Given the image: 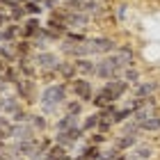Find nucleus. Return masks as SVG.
Segmentation results:
<instances>
[{
  "mask_svg": "<svg viewBox=\"0 0 160 160\" xmlns=\"http://www.w3.org/2000/svg\"><path fill=\"white\" fill-rule=\"evenodd\" d=\"M67 101H69V82L60 80L53 85H43V89L39 92V112H43L46 117L57 114Z\"/></svg>",
  "mask_w": 160,
  "mask_h": 160,
  "instance_id": "f257e3e1",
  "label": "nucleus"
},
{
  "mask_svg": "<svg viewBox=\"0 0 160 160\" xmlns=\"http://www.w3.org/2000/svg\"><path fill=\"white\" fill-rule=\"evenodd\" d=\"M87 46H89V53L92 57H105V55H110L114 53V50L119 48V41L114 39V37H105V34H98V37H89L87 39Z\"/></svg>",
  "mask_w": 160,
  "mask_h": 160,
  "instance_id": "f03ea898",
  "label": "nucleus"
},
{
  "mask_svg": "<svg viewBox=\"0 0 160 160\" xmlns=\"http://www.w3.org/2000/svg\"><path fill=\"white\" fill-rule=\"evenodd\" d=\"M69 92L73 94L78 101H82V103H92V98H94V85H92V80H87L82 76H78L76 80H71V82H69Z\"/></svg>",
  "mask_w": 160,
  "mask_h": 160,
  "instance_id": "7ed1b4c3",
  "label": "nucleus"
},
{
  "mask_svg": "<svg viewBox=\"0 0 160 160\" xmlns=\"http://www.w3.org/2000/svg\"><path fill=\"white\" fill-rule=\"evenodd\" d=\"M32 57H34V64H37L39 71H57L62 64V57L55 50H37Z\"/></svg>",
  "mask_w": 160,
  "mask_h": 160,
  "instance_id": "20e7f679",
  "label": "nucleus"
},
{
  "mask_svg": "<svg viewBox=\"0 0 160 160\" xmlns=\"http://www.w3.org/2000/svg\"><path fill=\"white\" fill-rule=\"evenodd\" d=\"M82 135H87V133L80 126H76V128H71V130H64V133H55L53 135V142L62 144L64 149H73L76 144L82 140Z\"/></svg>",
  "mask_w": 160,
  "mask_h": 160,
  "instance_id": "39448f33",
  "label": "nucleus"
},
{
  "mask_svg": "<svg viewBox=\"0 0 160 160\" xmlns=\"http://www.w3.org/2000/svg\"><path fill=\"white\" fill-rule=\"evenodd\" d=\"M96 78H101V80H114V78H119L121 76V69L117 67V64H112L108 57H103V60H98L96 62V73H94Z\"/></svg>",
  "mask_w": 160,
  "mask_h": 160,
  "instance_id": "423d86ee",
  "label": "nucleus"
},
{
  "mask_svg": "<svg viewBox=\"0 0 160 160\" xmlns=\"http://www.w3.org/2000/svg\"><path fill=\"white\" fill-rule=\"evenodd\" d=\"M34 82H37V80L21 78L18 82L14 85V89H16V96L23 101V103H32L34 98H39V96H34Z\"/></svg>",
  "mask_w": 160,
  "mask_h": 160,
  "instance_id": "0eeeda50",
  "label": "nucleus"
},
{
  "mask_svg": "<svg viewBox=\"0 0 160 160\" xmlns=\"http://www.w3.org/2000/svg\"><path fill=\"white\" fill-rule=\"evenodd\" d=\"M25 103L23 101H21L16 94H0V114H7V117H9V114H14L18 110V108H23Z\"/></svg>",
  "mask_w": 160,
  "mask_h": 160,
  "instance_id": "6e6552de",
  "label": "nucleus"
},
{
  "mask_svg": "<svg viewBox=\"0 0 160 160\" xmlns=\"http://www.w3.org/2000/svg\"><path fill=\"white\" fill-rule=\"evenodd\" d=\"M16 67L21 71V76L28 78V80H37L39 78V69H37V64H34V57H18Z\"/></svg>",
  "mask_w": 160,
  "mask_h": 160,
  "instance_id": "1a4fd4ad",
  "label": "nucleus"
},
{
  "mask_svg": "<svg viewBox=\"0 0 160 160\" xmlns=\"http://www.w3.org/2000/svg\"><path fill=\"white\" fill-rule=\"evenodd\" d=\"M41 23H39V16H28L23 23H21V39H34L41 30Z\"/></svg>",
  "mask_w": 160,
  "mask_h": 160,
  "instance_id": "9d476101",
  "label": "nucleus"
},
{
  "mask_svg": "<svg viewBox=\"0 0 160 160\" xmlns=\"http://www.w3.org/2000/svg\"><path fill=\"white\" fill-rule=\"evenodd\" d=\"M89 21H92V16H89V14H85V12H69L67 14L69 30H82V28L89 25Z\"/></svg>",
  "mask_w": 160,
  "mask_h": 160,
  "instance_id": "9b49d317",
  "label": "nucleus"
},
{
  "mask_svg": "<svg viewBox=\"0 0 160 160\" xmlns=\"http://www.w3.org/2000/svg\"><path fill=\"white\" fill-rule=\"evenodd\" d=\"M108 92L114 96V101H119V98H123V94H126L128 89H130V85L126 82L123 78H114V80H108V82L103 85Z\"/></svg>",
  "mask_w": 160,
  "mask_h": 160,
  "instance_id": "f8f14e48",
  "label": "nucleus"
},
{
  "mask_svg": "<svg viewBox=\"0 0 160 160\" xmlns=\"http://www.w3.org/2000/svg\"><path fill=\"white\" fill-rule=\"evenodd\" d=\"M57 76L64 82H71V80L78 78V69H76V60H62L60 69H57Z\"/></svg>",
  "mask_w": 160,
  "mask_h": 160,
  "instance_id": "ddd939ff",
  "label": "nucleus"
},
{
  "mask_svg": "<svg viewBox=\"0 0 160 160\" xmlns=\"http://www.w3.org/2000/svg\"><path fill=\"white\" fill-rule=\"evenodd\" d=\"M43 160H73V158L69 156V149H64L62 144L53 142L46 151H43Z\"/></svg>",
  "mask_w": 160,
  "mask_h": 160,
  "instance_id": "4468645a",
  "label": "nucleus"
},
{
  "mask_svg": "<svg viewBox=\"0 0 160 160\" xmlns=\"http://www.w3.org/2000/svg\"><path fill=\"white\" fill-rule=\"evenodd\" d=\"M158 92V82L156 80H140L135 85V96L137 98H151Z\"/></svg>",
  "mask_w": 160,
  "mask_h": 160,
  "instance_id": "2eb2a0df",
  "label": "nucleus"
},
{
  "mask_svg": "<svg viewBox=\"0 0 160 160\" xmlns=\"http://www.w3.org/2000/svg\"><path fill=\"white\" fill-rule=\"evenodd\" d=\"M112 144H114L119 151H130V149L137 147V135H133V133H123V130H121V135L114 137Z\"/></svg>",
  "mask_w": 160,
  "mask_h": 160,
  "instance_id": "dca6fc26",
  "label": "nucleus"
},
{
  "mask_svg": "<svg viewBox=\"0 0 160 160\" xmlns=\"http://www.w3.org/2000/svg\"><path fill=\"white\" fill-rule=\"evenodd\" d=\"M76 126H80V117H76V114H62L55 119V133H64V130H71Z\"/></svg>",
  "mask_w": 160,
  "mask_h": 160,
  "instance_id": "f3484780",
  "label": "nucleus"
},
{
  "mask_svg": "<svg viewBox=\"0 0 160 160\" xmlns=\"http://www.w3.org/2000/svg\"><path fill=\"white\" fill-rule=\"evenodd\" d=\"M28 123H30V128L34 130V133H46V130H48V117H46V114H43V112H30V119H28Z\"/></svg>",
  "mask_w": 160,
  "mask_h": 160,
  "instance_id": "a211bd4d",
  "label": "nucleus"
},
{
  "mask_svg": "<svg viewBox=\"0 0 160 160\" xmlns=\"http://www.w3.org/2000/svg\"><path fill=\"white\" fill-rule=\"evenodd\" d=\"M112 103H114V96L105 89V87H101V89L94 94V98H92V105L96 108V110H103V108L112 105Z\"/></svg>",
  "mask_w": 160,
  "mask_h": 160,
  "instance_id": "6ab92c4d",
  "label": "nucleus"
},
{
  "mask_svg": "<svg viewBox=\"0 0 160 160\" xmlns=\"http://www.w3.org/2000/svg\"><path fill=\"white\" fill-rule=\"evenodd\" d=\"M37 137V133L30 128V123H14V130H12V140L16 142H23V140H32Z\"/></svg>",
  "mask_w": 160,
  "mask_h": 160,
  "instance_id": "aec40b11",
  "label": "nucleus"
},
{
  "mask_svg": "<svg viewBox=\"0 0 160 160\" xmlns=\"http://www.w3.org/2000/svg\"><path fill=\"white\" fill-rule=\"evenodd\" d=\"M76 69H78V76L89 78L96 73V62L92 57H80V60H76Z\"/></svg>",
  "mask_w": 160,
  "mask_h": 160,
  "instance_id": "412c9836",
  "label": "nucleus"
},
{
  "mask_svg": "<svg viewBox=\"0 0 160 160\" xmlns=\"http://www.w3.org/2000/svg\"><path fill=\"white\" fill-rule=\"evenodd\" d=\"M98 121H101V110H94L92 114L82 117V121H80V128H82L85 133H94V130L98 128Z\"/></svg>",
  "mask_w": 160,
  "mask_h": 160,
  "instance_id": "4be33fe9",
  "label": "nucleus"
},
{
  "mask_svg": "<svg viewBox=\"0 0 160 160\" xmlns=\"http://www.w3.org/2000/svg\"><path fill=\"white\" fill-rule=\"evenodd\" d=\"M12 46H14V50H16L18 57H32V53H34L30 39H18V41H14Z\"/></svg>",
  "mask_w": 160,
  "mask_h": 160,
  "instance_id": "5701e85b",
  "label": "nucleus"
},
{
  "mask_svg": "<svg viewBox=\"0 0 160 160\" xmlns=\"http://www.w3.org/2000/svg\"><path fill=\"white\" fill-rule=\"evenodd\" d=\"M142 133H160V114H151L149 119H144L140 123Z\"/></svg>",
  "mask_w": 160,
  "mask_h": 160,
  "instance_id": "b1692460",
  "label": "nucleus"
},
{
  "mask_svg": "<svg viewBox=\"0 0 160 160\" xmlns=\"http://www.w3.org/2000/svg\"><path fill=\"white\" fill-rule=\"evenodd\" d=\"M156 153L153 147H149V144H137L135 151H133V160H151Z\"/></svg>",
  "mask_w": 160,
  "mask_h": 160,
  "instance_id": "393cba45",
  "label": "nucleus"
},
{
  "mask_svg": "<svg viewBox=\"0 0 160 160\" xmlns=\"http://www.w3.org/2000/svg\"><path fill=\"white\" fill-rule=\"evenodd\" d=\"M82 12L89 14V16H101L105 9H103V2H101V0H85L82 2Z\"/></svg>",
  "mask_w": 160,
  "mask_h": 160,
  "instance_id": "a878e982",
  "label": "nucleus"
},
{
  "mask_svg": "<svg viewBox=\"0 0 160 160\" xmlns=\"http://www.w3.org/2000/svg\"><path fill=\"white\" fill-rule=\"evenodd\" d=\"M82 101L78 98H69L67 103H64V114H76V117H82Z\"/></svg>",
  "mask_w": 160,
  "mask_h": 160,
  "instance_id": "bb28decb",
  "label": "nucleus"
},
{
  "mask_svg": "<svg viewBox=\"0 0 160 160\" xmlns=\"http://www.w3.org/2000/svg\"><path fill=\"white\" fill-rule=\"evenodd\" d=\"M2 78H5L9 85H16V82H18V80L23 78V76H21V71H18V67H16V64H7V69L2 71Z\"/></svg>",
  "mask_w": 160,
  "mask_h": 160,
  "instance_id": "cd10ccee",
  "label": "nucleus"
},
{
  "mask_svg": "<svg viewBox=\"0 0 160 160\" xmlns=\"http://www.w3.org/2000/svg\"><path fill=\"white\" fill-rule=\"evenodd\" d=\"M80 158H85V160H101V147L87 142V147L80 151Z\"/></svg>",
  "mask_w": 160,
  "mask_h": 160,
  "instance_id": "c85d7f7f",
  "label": "nucleus"
},
{
  "mask_svg": "<svg viewBox=\"0 0 160 160\" xmlns=\"http://www.w3.org/2000/svg\"><path fill=\"white\" fill-rule=\"evenodd\" d=\"M121 78L126 80L128 85H137V82H140V71H137L135 67H128V69H123Z\"/></svg>",
  "mask_w": 160,
  "mask_h": 160,
  "instance_id": "c756f323",
  "label": "nucleus"
},
{
  "mask_svg": "<svg viewBox=\"0 0 160 160\" xmlns=\"http://www.w3.org/2000/svg\"><path fill=\"white\" fill-rule=\"evenodd\" d=\"M9 119H12L14 123H28V119H30V110L23 105V108H18L14 114H9Z\"/></svg>",
  "mask_w": 160,
  "mask_h": 160,
  "instance_id": "7c9ffc66",
  "label": "nucleus"
},
{
  "mask_svg": "<svg viewBox=\"0 0 160 160\" xmlns=\"http://www.w3.org/2000/svg\"><path fill=\"white\" fill-rule=\"evenodd\" d=\"M130 117H133V110L126 105V108H121V110H117L114 112V126H121L123 121H128Z\"/></svg>",
  "mask_w": 160,
  "mask_h": 160,
  "instance_id": "2f4dec72",
  "label": "nucleus"
},
{
  "mask_svg": "<svg viewBox=\"0 0 160 160\" xmlns=\"http://www.w3.org/2000/svg\"><path fill=\"white\" fill-rule=\"evenodd\" d=\"M62 39H67V41H73V43H82V41H87L89 37H87L85 32H80V30H67V34H64Z\"/></svg>",
  "mask_w": 160,
  "mask_h": 160,
  "instance_id": "473e14b6",
  "label": "nucleus"
},
{
  "mask_svg": "<svg viewBox=\"0 0 160 160\" xmlns=\"http://www.w3.org/2000/svg\"><path fill=\"white\" fill-rule=\"evenodd\" d=\"M119 156H121V151L114 144H110L108 149H101V160H117Z\"/></svg>",
  "mask_w": 160,
  "mask_h": 160,
  "instance_id": "72a5a7b5",
  "label": "nucleus"
},
{
  "mask_svg": "<svg viewBox=\"0 0 160 160\" xmlns=\"http://www.w3.org/2000/svg\"><path fill=\"white\" fill-rule=\"evenodd\" d=\"M23 7H25V12H28V16H39V14L43 12V5L41 2H34V0H28Z\"/></svg>",
  "mask_w": 160,
  "mask_h": 160,
  "instance_id": "f704fd0d",
  "label": "nucleus"
},
{
  "mask_svg": "<svg viewBox=\"0 0 160 160\" xmlns=\"http://www.w3.org/2000/svg\"><path fill=\"white\" fill-rule=\"evenodd\" d=\"M108 142V135L101 133V130H94V133L89 135V144H96V147H103V144Z\"/></svg>",
  "mask_w": 160,
  "mask_h": 160,
  "instance_id": "c9c22d12",
  "label": "nucleus"
},
{
  "mask_svg": "<svg viewBox=\"0 0 160 160\" xmlns=\"http://www.w3.org/2000/svg\"><path fill=\"white\" fill-rule=\"evenodd\" d=\"M112 126H114V121L112 119H108V117H101V121H98V128L96 130H101V133H110V130H112Z\"/></svg>",
  "mask_w": 160,
  "mask_h": 160,
  "instance_id": "e433bc0d",
  "label": "nucleus"
},
{
  "mask_svg": "<svg viewBox=\"0 0 160 160\" xmlns=\"http://www.w3.org/2000/svg\"><path fill=\"white\" fill-rule=\"evenodd\" d=\"M126 12H128V5H126V2H121V5L117 7V16L123 21V18H126Z\"/></svg>",
  "mask_w": 160,
  "mask_h": 160,
  "instance_id": "4c0bfd02",
  "label": "nucleus"
},
{
  "mask_svg": "<svg viewBox=\"0 0 160 160\" xmlns=\"http://www.w3.org/2000/svg\"><path fill=\"white\" fill-rule=\"evenodd\" d=\"M117 160H133V156H123V153H121V156H119Z\"/></svg>",
  "mask_w": 160,
  "mask_h": 160,
  "instance_id": "58836bf2",
  "label": "nucleus"
},
{
  "mask_svg": "<svg viewBox=\"0 0 160 160\" xmlns=\"http://www.w3.org/2000/svg\"><path fill=\"white\" fill-rule=\"evenodd\" d=\"M7 5V0H0V7H5Z\"/></svg>",
  "mask_w": 160,
  "mask_h": 160,
  "instance_id": "ea45409f",
  "label": "nucleus"
}]
</instances>
